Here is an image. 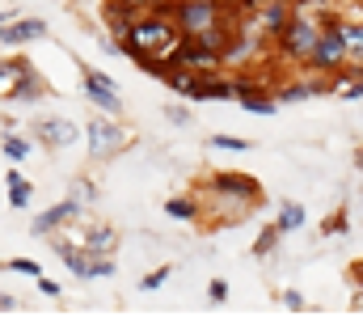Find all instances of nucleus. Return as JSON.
Listing matches in <instances>:
<instances>
[{
	"label": "nucleus",
	"mask_w": 363,
	"mask_h": 317,
	"mask_svg": "<svg viewBox=\"0 0 363 317\" xmlns=\"http://www.w3.org/2000/svg\"><path fill=\"white\" fill-rule=\"evenodd\" d=\"M330 17H334V13H330ZM330 17H325V21H330ZM325 21H317L313 13H304V4H296L287 30L274 38L279 60H287V64H308L313 51H317V38H321V26H325Z\"/></svg>",
	"instance_id": "f257e3e1"
},
{
	"label": "nucleus",
	"mask_w": 363,
	"mask_h": 317,
	"mask_svg": "<svg viewBox=\"0 0 363 317\" xmlns=\"http://www.w3.org/2000/svg\"><path fill=\"white\" fill-rule=\"evenodd\" d=\"M347 60H351V47H347L342 17H330V21L321 26V38H317V51H313L308 68H313V72H338Z\"/></svg>",
	"instance_id": "f03ea898"
},
{
	"label": "nucleus",
	"mask_w": 363,
	"mask_h": 317,
	"mask_svg": "<svg viewBox=\"0 0 363 317\" xmlns=\"http://www.w3.org/2000/svg\"><path fill=\"white\" fill-rule=\"evenodd\" d=\"M174 21H178V30L186 38H199L203 30L220 26V0H178Z\"/></svg>",
	"instance_id": "7ed1b4c3"
},
{
	"label": "nucleus",
	"mask_w": 363,
	"mask_h": 317,
	"mask_svg": "<svg viewBox=\"0 0 363 317\" xmlns=\"http://www.w3.org/2000/svg\"><path fill=\"white\" fill-rule=\"evenodd\" d=\"M85 135H89V157L93 161H106V157L123 152V144H127V131L114 123V114H106V118H89Z\"/></svg>",
	"instance_id": "20e7f679"
},
{
	"label": "nucleus",
	"mask_w": 363,
	"mask_h": 317,
	"mask_svg": "<svg viewBox=\"0 0 363 317\" xmlns=\"http://www.w3.org/2000/svg\"><path fill=\"white\" fill-rule=\"evenodd\" d=\"M254 13H258V34H262V38H279V34L287 30L291 13H296V4H291V0H262Z\"/></svg>",
	"instance_id": "39448f33"
},
{
	"label": "nucleus",
	"mask_w": 363,
	"mask_h": 317,
	"mask_svg": "<svg viewBox=\"0 0 363 317\" xmlns=\"http://www.w3.org/2000/svg\"><path fill=\"white\" fill-rule=\"evenodd\" d=\"M85 94H89V102L97 110H106V114H123V98H118V89H114V81L110 77H101V72H85Z\"/></svg>",
	"instance_id": "423d86ee"
},
{
	"label": "nucleus",
	"mask_w": 363,
	"mask_h": 317,
	"mask_svg": "<svg viewBox=\"0 0 363 317\" xmlns=\"http://www.w3.org/2000/svg\"><path fill=\"white\" fill-rule=\"evenodd\" d=\"M34 135H38V144H47V148H68V144L77 140V123H72V118H38V123H34Z\"/></svg>",
	"instance_id": "0eeeda50"
},
{
	"label": "nucleus",
	"mask_w": 363,
	"mask_h": 317,
	"mask_svg": "<svg viewBox=\"0 0 363 317\" xmlns=\"http://www.w3.org/2000/svg\"><path fill=\"white\" fill-rule=\"evenodd\" d=\"M81 211H85V208H81L77 199H64V204L47 208L43 216H34V220H30V233H34V237H38V233H55V228H60L64 220H77Z\"/></svg>",
	"instance_id": "6e6552de"
},
{
	"label": "nucleus",
	"mask_w": 363,
	"mask_h": 317,
	"mask_svg": "<svg viewBox=\"0 0 363 317\" xmlns=\"http://www.w3.org/2000/svg\"><path fill=\"white\" fill-rule=\"evenodd\" d=\"M4 43H34V38H47V21L43 17H26V21H13L0 30Z\"/></svg>",
	"instance_id": "1a4fd4ad"
},
{
	"label": "nucleus",
	"mask_w": 363,
	"mask_h": 317,
	"mask_svg": "<svg viewBox=\"0 0 363 317\" xmlns=\"http://www.w3.org/2000/svg\"><path fill=\"white\" fill-rule=\"evenodd\" d=\"M114 245H118V233L110 224H89V237H85L89 254H114Z\"/></svg>",
	"instance_id": "9d476101"
},
{
	"label": "nucleus",
	"mask_w": 363,
	"mask_h": 317,
	"mask_svg": "<svg viewBox=\"0 0 363 317\" xmlns=\"http://www.w3.org/2000/svg\"><path fill=\"white\" fill-rule=\"evenodd\" d=\"M325 89H334V85H325V81H296V85L279 89L274 98H279V102H304V98H317V94H325Z\"/></svg>",
	"instance_id": "9b49d317"
},
{
	"label": "nucleus",
	"mask_w": 363,
	"mask_h": 317,
	"mask_svg": "<svg viewBox=\"0 0 363 317\" xmlns=\"http://www.w3.org/2000/svg\"><path fill=\"white\" fill-rule=\"evenodd\" d=\"M304 220H308V211L300 208V204H279V216H274V224H279V233H296V228H304Z\"/></svg>",
	"instance_id": "f8f14e48"
},
{
	"label": "nucleus",
	"mask_w": 363,
	"mask_h": 317,
	"mask_svg": "<svg viewBox=\"0 0 363 317\" xmlns=\"http://www.w3.org/2000/svg\"><path fill=\"white\" fill-rule=\"evenodd\" d=\"M4 182H9V204H13V208H26V204H30V182L21 178V169H9Z\"/></svg>",
	"instance_id": "ddd939ff"
},
{
	"label": "nucleus",
	"mask_w": 363,
	"mask_h": 317,
	"mask_svg": "<svg viewBox=\"0 0 363 317\" xmlns=\"http://www.w3.org/2000/svg\"><path fill=\"white\" fill-rule=\"evenodd\" d=\"M342 30H347L351 60H355V64H363V21H342Z\"/></svg>",
	"instance_id": "4468645a"
},
{
	"label": "nucleus",
	"mask_w": 363,
	"mask_h": 317,
	"mask_svg": "<svg viewBox=\"0 0 363 317\" xmlns=\"http://www.w3.org/2000/svg\"><path fill=\"white\" fill-rule=\"evenodd\" d=\"M207 144H216V148H224V152H245V148H254V144L241 140V135H211Z\"/></svg>",
	"instance_id": "2eb2a0df"
},
{
	"label": "nucleus",
	"mask_w": 363,
	"mask_h": 317,
	"mask_svg": "<svg viewBox=\"0 0 363 317\" xmlns=\"http://www.w3.org/2000/svg\"><path fill=\"white\" fill-rule=\"evenodd\" d=\"M279 237H283V233H279V224H271V228H262V237L254 241V254H258V258H267V254L274 250V241H279Z\"/></svg>",
	"instance_id": "dca6fc26"
},
{
	"label": "nucleus",
	"mask_w": 363,
	"mask_h": 317,
	"mask_svg": "<svg viewBox=\"0 0 363 317\" xmlns=\"http://www.w3.org/2000/svg\"><path fill=\"white\" fill-rule=\"evenodd\" d=\"M165 211H169L174 220H194V216H199L194 199H169V204H165Z\"/></svg>",
	"instance_id": "f3484780"
},
{
	"label": "nucleus",
	"mask_w": 363,
	"mask_h": 317,
	"mask_svg": "<svg viewBox=\"0 0 363 317\" xmlns=\"http://www.w3.org/2000/svg\"><path fill=\"white\" fill-rule=\"evenodd\" d=\"M4 152H9L13 161H26V157H30V144H26L21 135H4Z\"/></svg>",
	"instance_id": "a211bd4d"
},
{
	"label": "nucleus",
	"mask_w": 363,
	"mask_h": 317,
	"mask_svg": "<svg viewBox=\"0 0 363 317\" xmlns=\"http://www.w3.org/2000/svg\"><path fill=\"white\" fill-rule=\"evenodd\" d=\"M165 279H169V267H157L152 275H144V279H140V288H144V292H157Z\"/></svg>",
	"instance_id": "6ab92c4d"
},
{
	"label": "nucleus",
	"mask_w": 363,
	"mask_h": 317,
	"mask_svg": "<svg viewBox=\"0 0 363 317\" xmlns=\"http://www.w3.org/2000/svg\"><path fill=\"white\" fill-rule=\"evenodd\" d=\"M9 271H17V275H34V279L43 275V271H38V262H30V258H13V262H9Z\"/></svg>",
	"instance_id": "aec40b11"
},
{
	"label": "nucleus",
	"mask_w": 363,
	"mask_h": 317,
	"mask_svg": "<svg viewBox=\"0 0 363 317\" xmlns=\"http://www.w3.org/2000/svg\"><path fill=\"white\" fill-rule=\"evenodd\" d=\"M165 118H169V123H178V127H186V123H190V110H182V106H169V110H165Z\"/></svg>",
	"instance_id": "412c9836"
},
{
	"label": "nucleus",
	"mask_w": 363,
	"mask_h": 317,
	"mask_svg": "<svg viewBox=\"0 0 363 317\" xmlns=\"http://www.w3.org/2000/svg\"><path fill=\"white\" fill-rule=\"evenodd\" d=\"M283 305H287L291 313H300V309H304V296H300V292H283Z\"/></svg>",
	"instance_id": "4be33fe9"
},
{
	"label": "nucleus",
	"mask_w": 363,
	"mask_h": 317,
	"mask_svg": "<svg viewBox=\"0 0 363 317\" xmlns=\"http://www.w3.org/2000/svg\"><path fill=\"white\" fill-rule=\"evenodd\" d=\"M338 228L347 233V216H330V220H325V233H338Z\"/></svg>",
	"instance_id": "5701e85b"
},
{
	"label": "nucleus",
	"mask_w": 363,
	"mask_h": 317,
	"mask_svg": "<svg viewBox=\"0 0 363 317\" xmlns=\"http://www.w3.org/2000/svg\"><path fill=\"white\" fill-rule=\"evenodd\" d=\"M211 301H216V305H220V301H228V284H220V279H216V284H211Z\"/></svg>",
	"instance_id": "b1692460"
},
{
	"label": "nucleus",
	"mask_w": 363,
	"mask_h": 317,
	"mask_svg": "<svg viewBox=\"0 0 363 317\" xmlns=\"http://www.w3.org/2000/svg\"><path fill=\"white\" fill-rule=\"evenodd\" d=\"M38 288H43L47 296H60V284H55V279H43V275H38Z\"/></svg>",
	"instance_id": "393cba45"
},
{
	"label": "nucleus",
	"mask_w": 363,
	"mask_h": 317,
	"mask_svg": "<svg viewBox=\"0 0 363 317\" xmlns=\"http://www.w3.org/2000/svg\"><path fill=\"white\" fill-rule=\"evenodd\" d=\"M355 275H359V279H363V262H355Z\"/></svg>",
	"instance_id": "a878e982"
}]
</instances>
